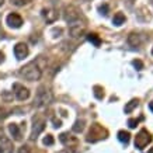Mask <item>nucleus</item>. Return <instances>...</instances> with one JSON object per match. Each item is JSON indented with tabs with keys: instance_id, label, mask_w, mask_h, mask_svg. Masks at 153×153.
I'll return each mask as SVG.
<instances>
[{
	"instance_id": "1",
	"label": "nucleus",
	"mask_w": 153,
	"mask_h": 153,
	"mask_svg": "<svg viewBox=\"0 0 153 153\" xmlns=\"http://www.w3.org/2000/svg\"><path fill=\"white\" fill-rule=\"evenodd\" d=\"M20 76L24 77L28 82H34V80H39L41 77V69L38 68L35 62H30L25 66L20 69Z\"/></svg>"
},
{
	"instance_id": "2",
	"label": "nucleus",
	"mask_w": 153,
	"mask_h": 153,
	"mask_svg": "<svg viewBox=\"0 0 153 153\" xmlns=\"http://www.w3.org/2000/svg\"><path fill=\"white\" fill-rule=\"evenodd\" d=\"M52 100H53V94L48 87L45 86H41L38 88L37 94H35V98H34V105L41 108V107H45L48 104H51Z\"/></svg>"
},
{
	"instance_id": "3",
	"label": "nucleus",
	"mask_w": 153,
	"mask_h": 153,
	"mask_svg": "<svg viewBox=\"0 0 153 153\" xmlns=\"http://www.w3.org/2000/svg\"><path fill=\"white\" fill-rule=\"evenodd\" d=\"M107 132L101 125H98V124H93L90 131H88V135H87V142H97L100 139H104L107 138Z\"/></svg>"
},
{
	"instance_id": "4",
	"label": "nucleus",
	"mask_w": 153,
	"mask_h": 153,
	"mask_svg": "<svg viewBox=\"0 0 153 153\" xmlns=\"http://www.w3.org/2000/svg\"><path fill=\"white\" fill-rule=\"evenodd\" d=\"M152 142V135L149 134L146 129H140L139 134L135 136V148L142 150Z\"/></svg>"
},
{
	"instance_id": "5",
	"label": "nucleus",
	"mask_w": 153,
	"mask_h": 153,
	"mask_svg": "<svg viewBox=\"0 0 153 153\" xmlns=\"http://www.w3.org/2000/svg\"><path fill=\"white\" fill-rule=\"evenodd\" d=\"M80 19V14H79V10L76 9L74 6H69L66 7L65 10V20L68 23H74Z\"/></svg>"
},
{
	"instance_id": "6",
	"label": "nucleus",
	"mask_w": 153,
	"mask_h": 153,
	"mask_svg": "<svg viewBox=\"0 0 153 153\" xmlns=\"http://www.w3.org/2000/svg\"><path fill=\"white\" fill-rule=\"evenodd\" d=\"M14 94H16L17 100H20V101H24V100H27V98L30 97V91H28V88L24 87V86H21L20 83L14 84Z\"/></svg>"
},
{
	"instance_id": "7",
	"label": "nucleus",
	"mask_w": 153,
	"mask_h": 153,
	"mask_svg": "<svg viewBox=\"0 0 153 153\" xmlns=\"http://www.w3.org/2000/svg\"><path fill=\"white\" fill-rule=\"evenodd\" d=\"M6 23L9 24V27H11V28H20L23 25V19H21V16H19L17 13H11L7 16Z\"/></svg>"
},
{
	"instance_id": "8",
	"label": "nucleus",
	"mask_w": 153,
	"mask_h": 153,
	"mask_svg": "<svg viewBox=\"0 0 153 153\" xmlns=\"http://www.w3.org/2000/svg\"><path fill=\"white\" fill-rule=\"evenodd\" d=\"M28 47L24 44V42H19L16 47H14V55H16V58L17 59H24V58H27L28 56Z\"/></svg>"
},
{
	"instance_id": "9",
	"label": "nucleus",
	"mask_w": 153,
	"mask_h": 153,
	"mask_svg": "<svg viewBox=\"0 0 153 153\" xmlns=\"http://www.w3.org/2000/svg\"><path fill=\"white\" fill-rule=\"evenodd\" d=\"M45 128V122L41 120H34V126H33V132H31V136L30 139L31 140H35L38 138V135L41 134L42 131Z\"/></svg>"
},
{
	"instance_id": "10",
	"label": "nucleus",
	"mask_w": 153,
	"mask_h": 153,
	"mask_svg": "<svg viewBox=\"0 0 153 153\" xmlns=\"http://www.w3.org/2000/svg\"><path fill=\"white\" fill-rule=\"evenodd\" d=\"M42 16H44V19L47 20V23H53L59 17V14H58V11L55 9H44L42 10Z\"/></svg>"
},
{
	"instance_id": "11",
	"label": "nucleus",
	"mask_w": 153,
	"mask_h": 153,
	"mask_svg": "<svg viewBox=\"0 0 153 153\" xmlns=\"http://www.w3.org/2000/svg\"><path fill=\"white\" fill-rule=\"evenodd\" d=\"M84 33V25L82 24H72L69 27V34L72 35L73 38H77V37H80L82 34Z\"/></svg>"
},
{
	"instance_id": "12",
	"label": "nucleus",
	"mask_w": 153,
	"mask_h": 153,
	"mask_svg": "<svg viewBox=\"0 0 153 153\" xmlns=\"http://www.w3.org/2000/svg\"><path fill=\"white\" fill-rule=\"evenodd\" d=\"M9 131H10V134L14 136V139H21V132H20V128L17 124H10L9 125Z\"/></svg>"
},
{
	"instance_id": "13",
	"label": "nucleus",
	"mask_w": 153,
	"mask_h": 153,
	"mask_svg": "<svg viewBox=\"0 0 153 153\" xmlns=\"http://www.w3.org/2000/svg\"><path fill=\"white\" fill-rule=\"evenodd\" d=\"M138 104H139V100H138V98H132V100H131V101L125 105V112H126V114L132 112L135 108L138 107Z\"/></svg>"
},
{
	"instance_id": "14",
	"label": "nucleus",
	"mask_w": 153,
	"mask_h": 153,
	"mask_svg": "<svg viewBox=\"0 0 153 153\" xmlns=\"http://www.w3.org/2000/svg\"><path fill=\"white\" fill-rule=\"evenodd\" d=\"M128 42H129L132 47H138L140 44V38L138 34H135V33H131L129 34V37H128Z\"/></svg>"
},
{
	"instance_id": "15",
	"label": "nucleus",
	"mask_w": 153,
	"mask_h": 153,
	"mask_svg": "<svg viewBox=\"0 0 153 153\" xmlns=\"http://www.w3.org/2000/svg\"><path fill=\"white\" fill-rule=\"evenodd\" d=\"M118 139H120L122 143L128 145L129 143V139H131L129 132H126V131H120V132H118Z\"/></svg>"
},
{
	"instance_id": "16",
	"label": "nucleus",
	"mask_w": 153,
	"mask_h": 153,
	"mask_svg": "<svg viewBox=\"0 0 153 153\" xmlns=\"http://www.w3.org/2000/svg\"><path fill=\"white\" fill-rule=\"evenodd\" d=\"M84 120H77L76 122H74L73 125V132H76V134H79V132H82V131L84 129Z\"/></svg>"
},
{
	"instance_id": "17",
	"label": "nucleus",
	"mask_w": 153,
	"mask_h": 153,
	"mask_svg": "<svg viewBox=\"0 0 153 153\" xmlns=\"http://www.w3.org/2000/svg\"><path fill=\"white\" fill-rule=\"evenodd\" d=\"M112 23L115 24V25H121V24L125 23V16L122 13H117L114 16V19H112Z\"/></svg>"
},
{
	"instance_id": "18",
	"label": "nucleus",
	"mask_w": 153,
	"mask_h": 153,
	"mask_svg": "<svg viewBox=\"0 0 153 153\" xmlns=\"http://www.w3.org/2000/svg\"><path fill=\"white\" fill-rule=\"evenodd\" d=\"M87 39L90 42H93L96 47H100V44H101V39L98 38L97 34H88V35H87Z\"/></svg>"
},
{
	"instance_id": "19",
	"label": "nucleus",
	"mask_w": 153,
	"mask_h": 153,
	"mask_svg": "<svg viewBox=\"0 0 153 153\" xmlns=\"http://www.w3.org/2000/svg\"><path fill=\"white\" fill-rule=\"evenodd\" d=\"M94 96H96L98 100H102V97H104V90H102V87L94 86Z\"/></svg>"
},
{
	"instance_id": "20",
	"label": "nucleus",
	"mask_w": 153,
	"mask_h": 153,
	"mask_svg": "<svg viewBox=\"0 0 153 153\" xmlns=\"http://www.w3.org/2000/svg\"><path fill=\"white\" fill-rule=\"evenodd\" d=\"M53 142H55V140H53V136H52V135H47V136L44 138V145H47V146H52Z\"/></svg>"
},
{
	"instance_id": "21",
	"label": "nucleus",
	"mask_w": 153,
	"mask_h": 153,
	"mask_svg": "<svg viewBox=\"0 0 153 153\" xmlns=\"http://www.w3.org/2000/svg\"><path fill=\"white\" fill-rule=\"evenodd\" d=\"M10 1L14 6H24V4H27V3H30V1H33V0H10Z\"/></svg>"
},
{
	"instance_id": "22",
	"label": "nucleus",
	"mask_w": 153,
	"mask_h": 153,
	"mask_svg": "<svg viewBox=\"0 0 153 153\" xmlns=\"http://www.w3.org/2000/svg\"><path fill=\"white\" fill-rule=\"evenodd\" d=\"M69 139H70V138H69V134H62V135L59 136V140H60V142H62L63 145L68 143V142H69Z\"/></svg>"
},
{
	"instance_id": "23",
	"label": "nucleus",
	"mask_w": 153,
	"mask_h": 153,
	"mask_svg": "<svg viewBox=\"0 0 153 153\" xmlns=\"http://www.w3.org/2000/svg\"><path fill=\"white\" fill-rule=\"evenodd\" d=\"M132 65H134L138 70H142V69H143V63H142L139 59H135L134 62H132Z\"/></svg>"
},
{
	"instance_id": "24",
	"label": "nucleus",
	"mask_w": 153,
	"mask_h": 153,
	"mask_svg": "<svg viewBox=\"0 0 153 153\" xmlns=\"http://www.w3.org/2000/svg\"><path fill=\"white\" fill-rule=\"evenodd\" d=\"M138 122H139L138 120H134V118H131V120H128V125H129V128H136Z\"/></svg>"
},
{
	"instance_id": "25",
	"label": "nucleus",
	"mask_w": 153,
	"mask_h": 153,
	"mask_svg": "<svg viewBox=\"0 0 153 153\" xmlns=\"http://www.w3.org/2000/svg\"><path fill=\"white\" fill-rule=\"evenodd\" d=\"M7 115H9V114H7V111H6L4 108H0V122L4 120V118H6Z\"/></svg>"
},
{
	"instance_id": "26",
	"label": "nucleus",
	"mask_w": 153,
	"mask_h": 153,
	"mask_svg": "<svg viewBox=\"0 0 153 153\" xmlns=\"http://www.w3.org/2000/svg\"><path fill=\"white\" fill-rule=\"evenodd\" d=\"M100 11H101V14L107 16V14H108V4H102V6H100Z\"/></svg>"
},
{
	"instance_id": "27",
	"label": "nucleus",
	"mask_w": 153,
	"mask_h": 153,
	"mask_svg": "<svg viewBox=\"0 0 153 153\" xmlns=\"http://www.w3.org/2000/svg\"><path fill=\"white\" fill-rule=\"evenodd\" d=\"M0 97L3 98V100H10L11 98V96H10L7 91H1V94H0Z\"/></svg>"
},
{
	"instance_id": "28",
	"label": "nucleus",
	"mask_w": 153,
	"mask_h": 153,
	"mask_svg": "<svg viewBox=\"0 0 153 153\" xmlns=\"http://www.w3.org/2000/svg\"><path fill=\"white\" fill-rule=\"evenodd\" d=\"M19 153H30V148L28 146H21L19 149Z\"/></svg>"
},
{
	"instance_id": "29",
	"label": "nucleus",
	"mask_w": 153,
	"mask_h": 153,
	"mask_svg": "<svg viewBox=\"0 0 153 153\" xmlns=\"http://www.w3.org/2000/svg\"><path fill=\"white\" fill-rule=\"evenodd\" d=\"M59 153H77L76 150H73L72 148H68V149H63L62 152H59Z\"/></svg>"
},
{
	"instance_id": "30",
	"label": "nucleus",
	"mask_w": 153,
	"mask_h": 153,
	"mask_svg": "<svg viewBox=\"0 0 153 153\" xmlns=\"http://www.w3.org/2000/svg\"><path fill=\"white\" fill-rule=\"evenodd\" d=\"M53 124H55V125H53L55 128H59V126L62 125V122H60V121H56V120H53Z\"/></svg>"
},
{
	"instance_id": "31",
	"label": "nucleus",
	"mask_w": 153,
	"mask_h": 153,
	"mask_svg": "<svg viewBox=\"0 0 153 153\" xmlns=\"http://www.w3.org/2000/svg\"><path fill=\"white\" fill-rule=\"evenodd\" d=\"M3 60H4V53H3V52H0V63H1Z\"/></svg>"
},
{
	"instance_id": "32",
	"label": "nucleus",
	"mask_w": 153,
	"mask_h": 153,
	"mask_svg": "<svg viewBox=\"0 0 153 153\" xmlns=\"http://www.w3.org/2000/svg\"><path fill=\"white\" fill-rule=\"evenodd\" d=\"M0 139H3V129L0 128Z\"/></svg>"
},
{
	"instance_id": "33",
	"label": "nucleus",
	"mask_w": 153,
	"mask_h": 153,
	"mask_svg": "<svg viewBox=\"0 0 153 153\" xmlns=\"http://www.w3.org/2000/svg\"><path fill=\"white\" fill-rule=\"evenodd\" d=\"M149 108H150V110H152V112H153V101L149 104Z\"/></svg>"
},
{
	"instance_id": "34",
	"label": "nucleus",
	"mask_w": 153,
	"mask_h": 153,
	"mask_svg": "<svg viewBox=\"0 0 153 153\" xmlns=\"http://www.w3.org/2000/svg\"><path fill=\"white\" fill-rule=\"evenodd\" d=\"M0 153H4V150H3V148L0 146Z\"/></svg>"
},
{
	"instance_id": "35",
	"label": "nucleus",
	"mask_w": 153,
	"mask_h": 153,
	"mask_svg": "<svg viewBox=\"0 0 153 153\" xmlns=\"http://www.w3.org/2000/svg\"><path fill=\"white\" fill-rule=\"evenodd\" d=\"M148 153H153V148H152V149H150V150H149V152H148Z\"/></svg>"
},
{
	"instance_id": "36",
	"label": "nucleus",
	"mask_w": 153,
	"mask_h": 153,
	"mask_svg": "<svg viewBox=\"0 0 153 153\" xmlns=\"http://www.w3.org/2000/svg\"><path fill=\"white\" fill-rule=\"evenodd\" d=\"M3 1H4V0H0V6L3 4Z\"/></svg>"
},
{
	"instance_id": "37",
	"label": "nucleus",
	"mask_w": 153,
	"mask_h": 153,
	"mask_svg": "<svg viewBox=\"0 0 153 153\" xmlns=\"http://www.w3.org/2000/svg\"><path fill=\"white\" fill-rule=\"evenodd\" d=\"M152 4H153V0H152Z\"/></svg>"
},
{
	"instance_id": "38",
	"label": "nucleus",
	"mask_w": 153,
	"mask_h": 153,
	"mask_svg": "<svg viewBox=\"0 0 153 153\" xmlns=\"http://www.w3.org/2000/svg\"><path fill=\"white\" fill-rule=\"evenodd\" d=\"M152 53H153V49H152Z\"/></svg>"
}]
</instances>
